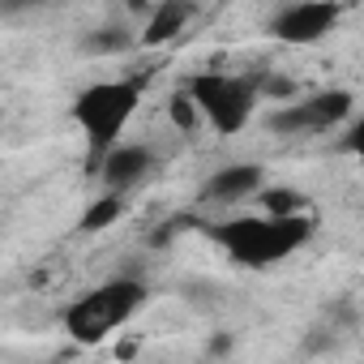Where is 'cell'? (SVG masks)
<instances>
[{
  "label": "cell",
  "instance_id": "6da1fadb",
  "mask_svg": "<svg viewBox=\"0 0 364 364\" xmlns=\"http://www.w3.org/2000/svg\"><path fill=\"white\" fill-rule=\"evenodd\" d=\"M206 236L236 262L249 270H266L287 262L291 253H300L313 236V219L309 215H291V219H274V215H249V219H223L215 228H206Z\"/></svg>",
  "mask_w": 364,
  "mask_h": 364
},
{
  "label": "cell",
  "instance_id": "7a4b0ae2",
  "mask_svg": "<svg viewBox=\"0 0 364 364\" xmlns=\"http://www.w3.org/2000/svg\"><path fill=\"white\" fill-rule=\"evenodd\" d=\"M146 283L141 279H107L99 287H90L86 296H77L69 309H65V334L82 347H95V343H107L116 330H124L141 304H146Z\"/></svg>",
  "mask_w": 364,
  "mask_h": 364
},
{
  "label": "cell",
  "instance_id": "3957f363",
  "mask_svg": "<svg viewBox=\"0 0 364 364\" xmlns=\"http://www.w3.org/2000/svg\"><path fill=\"white\" fill-rule=\"evenodd\" d=\"M141 107V82L133 77H112V82H95L77 95L73 103V120L86 133L90 146V163L99 167L107 150L120 146V133L129 129V120Z\"/></svg>",
  "mask_w": 364,
  "mask_h": 364
},
{
  "label": "cell",
  "instance_id": "277c9868",
  "mask_svg": "<svg viewBox=\"0 0 364 364\" xmlns=\"http://www.w3.org/2000/svg\"><path fill=\"white\" fill-rule=\"evenodd\" d=\"M185 90L219 137H236L257 112V82L240 73H198Z\"/></svg>",
  "mask_w": 364,
  "mask_h": 364
},
{
  "label": "cell",
  "instance_id": "5b68a950",
  "mask_svg": "<svg viewBox=\"0 0 364 364\" xmlns=\"http://www.w3.org/2000/svg\"><path fill=\"white\" fill-rule=\"evenodd\" d=\"M351 90H317L300 103H283L270 116V129L279 137H309V133H326L334 124H343L351 116Z\"/></svg>",
  "mask_w": 364,
  "mask_h": 364
},
{
  "label": "cell",
  "instance_id": "8992f818",
  "mask_svg": "<svg viewBox=\"0 0 364 364\" xmlns=\"http://www.w3.org/2000/svg\"><path fill=\"white\" fill-rule=\"evenodd\" d=\"M338 22H343V5H334V0H296L270 18V35L287 48H309L334 35Z\"/></svg>",
  "mask_w": 364,
  "mask_h": 364
},
{
  "label": "cell",
  "instance_id": "52a82bcc",
  "mask_svg": "<svg viewBox=\"0 0 364 364\" xmlns=\"http://www.w3.org/2000/svg\"><path fill=\"white\" fill-rule=\"evenodd\" d=\"M150 167H154L150 146H141V141H120L116 150H107V154H103L99 176H103V185H107L112 193H124V189L141 185V180L150 176Z\"/></svg>",
  "mask_w": 364,
  "mask_h": 364
},
{
  "label": "cell",
  "instance_id": "ba28073f",
  "mask_svg": "<svg viewBox=\"0 0 364 364\" xmlns=\"http://www.w3.org/2000/svg\"><path fill=\"white\" fill-rule=\"evenodd\" d=\"M262 185H266L262 163H228L202 185V198L206 202H245V198H262Z\"/></svg>",
  "mask_w": 364,
  "mask_h": 364
},
{
  "label": "cell",
  "instance_id": "9c48e42d",
  "mask_svg": "<svg viewBox=\"0 0 364 364\" xmlns=\"http://www.w3.org/2000/svg\"><path fill=\"white\" fill-rule=\"evenodd\" d=\"M193 18V5H185V0H167V5H159L150 14V22L141 26V43L146 48H159L167 39H176L180 31H185V22Z\"/></svg>",
  "mask_w": 364,
  "mask_h": 364
},
{
  "label": "cell",
  "instance_id": "30bf717a",
  "mask_svg": "<svg viewBox=\"0 0 364 364\" xmlns=\"http://www.w3.org/2000/svg\"><path fill=\"white\" fill-rule=\"evenodd\" d=\"M133 43H141V35H129L124 26H103V31H95V35H86V52L90 56H120V52H129Z\"/></svg>",
  "mask_w": 364,
  "mask_h": 364
},
{
  "label": "cell",
  "instance_id": "8fae6325",
  "mask_svg": "<svg viewBox=\"0 0 364 364\" xmlns=\"http://www.w3.org/2000/svg\"><path fill=\"white\" fill-rule=\"evenodd\" d=\"M262 215H274V219H291V215H304L309 198L296 193V189H262Z\"/></svg>",
  "mask_w": 364,
  "mask_h": 364
},
{
  "label": "cell",
  "instance_id": "7c38bea8",
  "mask_svg": "<svg viewBox=\"0 0 364 364\" xmlns=\"http://www.w3.org/2000/svg\"><path fill=\"white\" fill-rule=\"evenodd\" d=\"M120 215H124V198H120V193H107V198H99V202L86 206V215H82V232H103V228H112Z\"/></svg>",
  "mask_w": 364,
  "mask_h": 364
},
{
  "label": "cell",
  "instance_id": "4fadbf2b",
  "mask_svg": "<svg viewBox=\"0 0 364 364\" xmlns=\"http://www.w3.org/2000/svg\"><path fill=\"white\" fill-rule=\"evenodd\" d=\"M343 141H347V150L364 163V116H360V120H351V129H347V137H343Z\"/></svg>",
  "mask_w": 364,
  "mask_h": 364
}]
</instances>
